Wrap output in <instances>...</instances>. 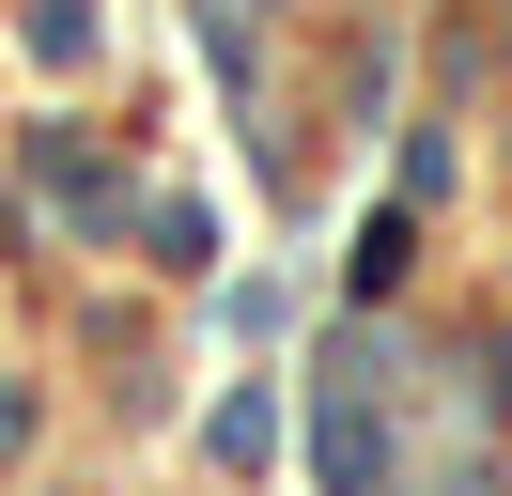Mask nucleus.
Instances as JSON below:
<instances>
[]
</instances>
